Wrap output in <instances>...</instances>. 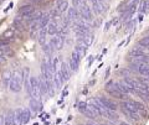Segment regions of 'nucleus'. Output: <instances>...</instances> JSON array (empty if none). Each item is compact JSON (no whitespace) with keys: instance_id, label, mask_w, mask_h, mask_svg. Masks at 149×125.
<instances>
[{"instance_id":"obj_31","label":"nucleus","mask_w":149,"mask_h":125,"mask_svg":"<svg viewBox=\"0 0 149 125\" xmlns=\"http://www.w3.org/2000/svg\"><path fill=\"white\" fill-rule=\"evenodd\" d=\"M87 108H88V104L86 103V102H80V103H78V110H80L81 113L85 112Z\"/></svg>"},{"instance_id":"obj_34","label":"nucleus","mask_w":149,"mask_h":125,"mask_svg":"<svg viewBox=\"0 0 149 125\" xmlns=\"http://www.w3.org/2000/svg\"><path fill=\"white\" fill-rule=\"evenodd\" d=\"M111 25H112V21H109V22H107V24H106V27H104V30L107 31V30H108L109 29V27H111Z\"/></svg>"},{"instance_id":"obj_19","label":"nucleus","mask_w":149,"mask_h":125,"mask_svg":"<svg viewBox=\"0 0 149 125\" xmlns=\"http://www.w3.org/2000/svg\"><path fill=\"white\" fill-rule=\"evenodd\" d=\"M78 42L86 45L87 47H88V46H91V44L93 42V35L92 34H88L86 36H83V37H80V39H78Z\"/></svg>"},{"instance_id":"obj_2","label":"nucleus","mask_w":149,"mask_h":125,"mask_svg":"<svg viewBox=\"0 0 149 125\" xmlns=\"http://www.w3.org/2000/svg\"><path fill=\"white\" fill-rule=\"evenodd\" d=\"M93 10H92V8H90L87 5L86 3H82V5L80 6V15L82 17V20L83 21H86V22H92L93 21Z\"/></svg>"},{"instance_id":"obj_10","label":"nucleus","mask_w":149,"mask_h":125,"mask_svg":"<svg viewBox=\"0 0 149 125\" xmlns=\"http://www.w3.org/2000/svg\"><path fill=\"white\" fill-rule=\"evenodd\" d=\"M4 125H15V112H8L4 117Z\"/></svg>"},{"instance_id":"obj_28","label":"nucleus","mask_w":149,"mask_h":125,"mask_svg":"<svg viewBox=\"0 0 149 125\" xmlns=\"http://www.w3.org/2000/svg\"><path fill=\"white\" fill-rule=\"evenodd\" d=\"M57 9L60 10V12H61V14L66 12V11L68 10V1H67V0H65L62 4H60V5L57 6Z\"/></svg>"},{"instance_id":"obj_18","label":"nucleus","mask_w":149,"mask_h":125,"mask_svg":"<svg viewBox=\"0 0 149 125\" xmlns=\"http://www.w3.org/2000/svg\"><path fill=\"white\" fill-rule=\"evenodd\" d=\"M46 35H47V27H40V30H39V42L41 45L46 44Z\"/></svg>"},{"instance_id":"obj_6","label":"nucleus","mask_w":149,"mask_h":125,"mask_svg":"<svg viewBox=\"0 0 149 125\" xmlns=\"http://www.w3.org/2000/svg\"><path fill=\"white\" fill-rule=\"evenodd\" d=\"M50 42L54 45L55 50H61L63 47V44H65V36L62 34H57L51 39Z\"/></svg>"},{"instance_id":"obj_33","label":"nucleus","mask_w":149,"mask_h":125,"mask_svg":"<svg viewBox=\"0 0 149 125\" xmlns=\"http://www.w3.org/2000/svg\"><path fill=\"white\" fill-rule=\"evenodd\" d=\"M134 25H136V21H134V20H129V22L127 24V30H132Z\"/></svg>"},{"instance_id":"obj_4","label":"nucleus","mask_w":149,"mask_h":125,"mask_svg":"<svg viewBox=\"0 0 149 125\" xmlns=\"http://www.w3.org/2000/svg\"><path fill=\"white\" fill-rule=\"evenodd\" d=\"M106 92H107V93H109L112 97H114V98H118V99H124V95H125V94H123L122 92L118 89V87L116 86V82L107 83Z\"/></svg>"},{"instance_id":"obj_20","label":"nucleus","mask_w":149,"mask_h":125,"mask_svg":"<svg viewBox=\"0 0 149 125\" xmlns=\"http://www.w3.org/2000/svg\"><path fill=\"white\" fill-rule=\"evenodd\" d=\"M31 119V109L30 108H22V124L29 123Z\"/></svg>"},{"instance_id":"obj_9","label":"nucleus","mask_w":149,"mask_h":125,"mask_svg":"<svg viewBox=\"0 0 149 125\" xmlns=\"http://www.w3.org/2000/svg\"><path fill=\"white\" fill-rule=\"evenodd\" d=\"M78 15H80V12H78V9L77 8H70L68 10H67V21L68 22H72L74 20H77L78 19Z\"/></svg>"},{"instance_id":"obj_26","label":"nucleus","mask_w":149,"mask_h":125,"mask_svg":"<svg viewBox=\"0 0 149 125\" xmlns=\"http://www.w3.org/2000/svg\"><path fill=\"white\" fill-rule=\"evenodd\" d=\"M14 35H15V34H14V30L13 29H8L6 31H4V34H3V36H1V37L3 39H5V40H14Z\"/></svg>"},{"instance_id":"obj_29","label":"nucleus","mask_w":149,"mask_h":125,"mask_svg":"<svg viewBox=\"0 0 149 125\" xmlns=\"http://www.w3.org/2000/svg\"><path fill=\"white\" fill-rule=\"evenodd\" d=\"M52 67H54V73H56L57 71H60V58L58 57H52Z\"/></svg>"},{"instance_id":"obj_3","label":"nucleus","mask_w":149,"mask_h":125,"mask_svg":"<svg viewBox=\"0 0 149 125\" xmlns=\"http://www.w3.org/2000/svg\"><path fill=\"white\" fill-rule=\"evenodd\" d=\"M30 97H34L36 99H41V92L39 87V78L30 77Z\"/></svg>"},{"instance_id":"obj_37","label":"nucleus","mask_w":149,"mask_h":125,"mask_svg":"<svg viewBox=\"0 0 149 125\" xmlns=\"http://www.w3.org/2000/svg\"><path fill=\"white\" fill-rule=\"evenodd\" d=\"M0 125H3V122H1V119H0Z\"/></svg>"},{"instance_id":"obj_14","label":"nucleus","mask_w":149,"mask_h":125,"mask_svg":"<svg viewBox=\"0 0 149 125\" xmlns=\"http://www.w3.org/2000/svg\"><path fill=\"white\" fill-rule=\"evenodd\" d=\"M91 3V8L93 12L96 14V15H100L102 12V8H101V4H100V0H90Z\"/></svg>"},{"instance_id":"obj_15","label":"nucleus","mask_w":149,"mask_h":125,"mask_svg":"<svg viewBox=\"0 0 149 125\" xmlns=\"http://www.w3.org/2000/svg\"><path fill=\"white\" fill-rule=\"evenodd\" d=\"M68 64L67 63H61V68H60V71H61V75H62V78L65 82L68 81L70 78V71H68Z\"/></svg>"},{"instance_id":"obj_8","label":"nucleus","mask_w":149,"mask_h":125,"mask_svg":"<svg viewBox=\"0 0 149 125\" xmlns=\"http://www.w3.org/2000/svg\"><path fill=\"white\" fill-rule=\"evenodd\" d=\"M29 106L31 109V112H40L42 109V103H41V99H36L34 97L30 98V102H29Z\"/></svg>"},{"instance_id":"obj_7","label":"nucleus","mask_w":149,"mask_h":125,"mask_svg":"<svg viewBox=\"0 0 149 125\" xmlns=\"http://www.w3.org/2000/svg\"><path fill=\"white\" fill-rule=\"evenodd\" d=\"M98 99L101 102V104L103 105V108L108 109V110H116V109H117V104H116L114 102H112L111 99L106 98V97H100Z\"/></svg>"},{"instance_id":"obj_1","label":"nucleus","mask_w":149,"mask_h":125,"mask_svg":"<svg viewBox=\"0 0 149 125\" xmlns=\"http://www.w3.org/2000/svg\"><path fill=\"white\" fill-rule=\"evenodd\" d=\"M22 83H24V75L20 71H15L13 72V78L10 82V90L14 92V93H19L22 88Z\"/></svg>"},{"instance_id":"obj_16","label":"nucleus","mask_w":149,"mask_h":125,"mask_svg":"<svg viewBox=\"0 0 149 125\" xmlns=\"http://www.w3.org/2000/svg\"><path fill=\"white\" fill-rule=\"evenodd\" d=\"M122 112H123V114H124V115H127V118L132 119L133 122H139V120H141V118H139L138 113H134V112H129V110H127L125 108H122Z\"/></svg>"},{"instance_id":"obj_21","label":"nucleus","mask_w":149,"mask_h":125,"mask_svg":"<svg viewBox=\"0 0 149 125\" xmlns=\"http://www.w3.org/2000/svg\"><path fill=\"white\" fill-rule=\"evenodd\" d=\"M42 51L45 52L46 56H51V55L54 53V51H55V47H54V45L51 44V42H47V44H45L42 45Z\"/></svg>"},{"instance_id":"obj_30","label":"nucleus","mask_w":149,"mask_h":125,"mask_svg":"<svg viewBox=\"0 0 149 125\" xmlns=\"http://www.w3.org/2000/svg\"><path fill=\"white\" fill-rule=\"evenodd\" d=\"M11 40H5V39H0V47L3 48H8V46L10 45Z\"/></svg>"},{"instance_id":"obj_38","label":"nucleus","mask_w":149,"mask_h":125,"mask_svg":"<svg viewBox=\"0 0 149 125\" xmlns=\"http://www.w3.org/2000/svg\"><path fill=\"white\" fill-rule=\"evenodd\" d=\"M148 31H149V30H148Z\"/></svg>"},{"instance_id":"obj_27","label":"nucleus","mask_w":149,"mask_h":125,"mask_svg":"<svg viewBox=\"0 0 149 125\" xmlns=\"http://www.w3.org/2000/svg\"><path fill=\"white\" fill-rule=\"evenodd\" d=\"M144 55V51L141 48H134L129 52V56L130 57H139V56H143Z\"/></svg>"},{"instance_id":"obj_13","label":"nucleus","mask_w":149,"mask_h":125,"mask_svg":"<svg viewBox=\"0 0 149 125\" xmlns=\"http://www.w3.org/2000/svg\"><path fill=\"white\" fill-rule=\"evenodd\" d=\"M58 34V26L56 24V21H51L49 26H47V35L50 36H55Z\"/></svg>"},{"instance_id":"obj_36","label":"nucleus","mask_w":149,"mask_h":125,"mask_svg":"<svg viewBox=\"0 0 149 125\" xmlns=\"http://www.w3.org/2000/svg\"><path fill=\"white\" fill-rule=\"evenodd\" d=\"M118 125H129V124H128V123H125V122H119Z\"/></svg>"},{"instance_id":"obj_25","label":"nucleus","mask_w":149,"mask_h":125,"mask_svg":"<svg viewBox=\"0 0 149 125\" xmlns=\"http://www.w3.org/2000/svg\"><path fill=\"white\" fill-rule=\"evenodd\" d=\"M148 6H149V3H148V0H141V3H139V12L143 14V12H146L148 10Z\"/></svg>"},{"instance_id":"obj_17","label":"nucleus","mask_w":149,"mask_h":125,"mask_svg":"<svg viewBox=\"0 0 149 125\" xmlns=\"http://www.w3.org/2000/svg\"><path fill=\"white\" fill-rule=\"evenodd\" d=\"M11 78H13V72H10V71H5V72H4L3 73V78H1L4 86L9 88V86H10V82H11Z\"/></svg>"},{"instance_id":"obj_12","label":"nucleus","mask_w":149,"mask_h":125,"mask_svg":"<svg viewBox=\"0 0 149 125\" xmlns=\"http://www.w3.org/2000/svg\"><path fill=\"white\" fill-rule=\"evenodd\" d=\"M39 87H40V92H41V94H42V95H46L49 93V90H47V82H46V79L42 76L39 78Z\"/></svg>"},{"instance_id":"obj_11","label":"nucleus","mask_w":149,"mask_h":125,"mask_svg":"<svg viewBox=\"0 0 149 125\" xmlns=\"http://www.w3.org/2000/svg\"><path fill=\"white\" fill-rule=\"evenodd\" d=\"M13 26L15 27V30L17 31H24L25 30V20L22 19L21 16H17L15 20H14Z\"/></svg>"},{"instance_id":"obj_24","label":"nucleus","mask_w":149,"mask_h":125,"mask_svg":"<svg viewBox=\"0 0 149 125\" xmlns=\"http://www.w3.org/2000/svg\"><path fill=\"white\" fill-rule=\"evenodd\" d=\"M15 125H22V109L15 110Z\"/></svg>"},{"instance_id":"obj_22","label":"nucleus","mask_w":149,"mask_h":125,"mask_svg":"<svg viewBox=\"0 0 149 125\" xmlns=\"http://www.w3.org/2000/svg\"><path fill=\"white\" fill-rule=\"evenodd\" d=\"M103 115H104L107 119L112 120V122H117V120H118V115L114 113V110H108V109H106Z\"/></svg>"},{"instance_id":"obj_32","label":"nucleus","mask_w":149,"mask_h":125,"mask_svg":"<svg viewBox=\"0 0 149 125\" xmlns=\"http://www.w3.org/2000/svg\"><path fill=\"white\" fill-rule=\"evenodd\" d=\"M72 5L74 8H80L82 5V0H72Z\"/></svg>"},{"instance_id":"obj_5","label":"nucleus","mask_w":149,"mask_h":125,"mask_svg":"<svg viewBox=\"0 0 149 125\" xmlns=\"http://www.w3.org/2000/svg\"><path fill=\"white\" fill-rule=\"evenodd\" d=\"M81 59H82V57L76 52V51L73 50V52H72V55H71V58H70V61H68L70 69H71L72 72H76L77 69H78V67H80Z\"/></svg>"},{"instance_id":"obj_23","label":"nucleus","mask_w":149,"mask_h":125,"mask_svg":"<svg viewBox=\"0 0 149 125\" xmlns=\"http://www.w3.org/2000/svg\"><path fill=\"white\" fill-rule=\"evenodd\" d=\"M136 94H138L143 100L146 102H149V90H144V89H136L134 92Z\"/></svg>"},{"instance_id":"obj_35","label":"nucleus","mask_w":149,"mask_h":125,"mask_svg":"<svg viewBox=\"0 0 149 125\" xmlns=\"http://www.w3.org/2000/svg\"><path fill=\"white\" fill-rule=\"evenodd\" d=\"M65 1V0H57V1H56V8H57L58 5H60V4H62Z\"/></svg>"}]
</instances>
